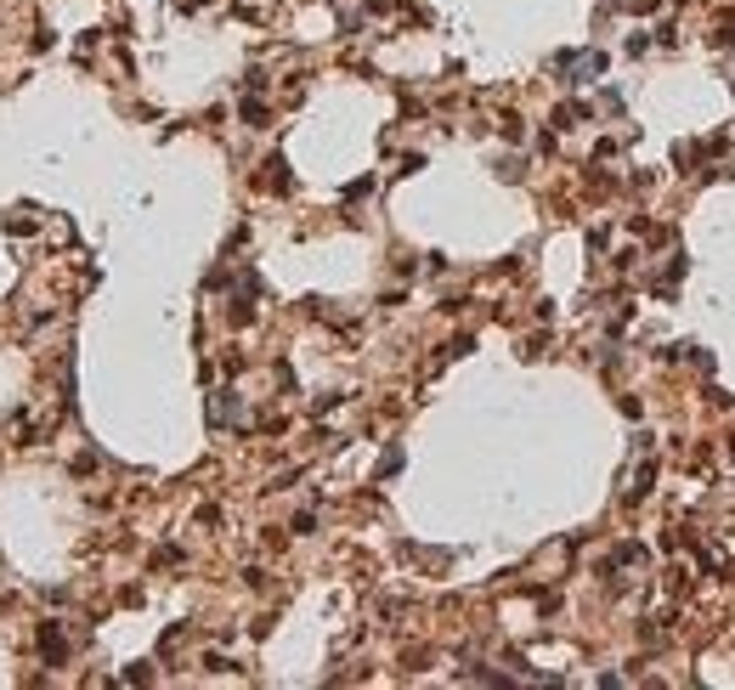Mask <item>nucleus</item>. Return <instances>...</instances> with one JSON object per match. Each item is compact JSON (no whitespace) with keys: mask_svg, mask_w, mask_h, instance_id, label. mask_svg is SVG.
I'll list each match as a JSON object with an SVG mask.
<instances>
[{"mask_svg":"<svg viewBox=\"0 0 735 690\" xmlns=\"http://www.w3.org/2000/svg\"><path fill=\"white\" fill-rule=\"evenodd\" d=\"M40 657H46L51 668H63V662H68V645H63L57 623H40Z\"/></svg>","mask_w":735,"mask_h":690,"instance_id":"f257e3e1","label":"nucleus"},{"mask_svg":"<svg viewBox=\"0 0 735 690\" xmlns=\"http://www.w3.org/2000/svg\"><path fill=\"white\" fill-rule=\"evenodd\" d=\"M396 470H402V447H391V453L379 458V476H396Z\"/></svg>","mask_w":735,"mask_h":690,"instance_id":"f03ea898","label":"nucleus"}]
</instances>
